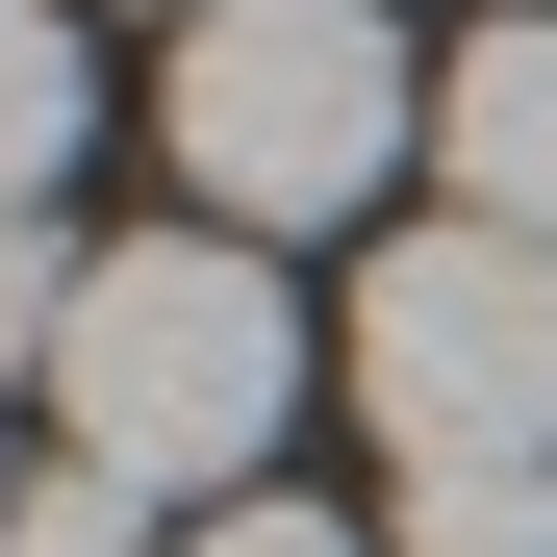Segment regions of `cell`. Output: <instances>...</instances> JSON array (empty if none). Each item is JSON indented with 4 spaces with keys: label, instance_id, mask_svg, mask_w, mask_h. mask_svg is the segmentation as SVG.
Here are the masks:
<instances>
[{
    "label": "cell",
    "instance_id": "cell-6",
    "mask_svg": "<svg viewBox=\"0 0 557 557\" xmlns=\"http://www.w3.org/2000/svg\"><path fill=\"white\" fill-rule=\"evenodd\" d=\"M406 557H557V456H431V482H406Z\"/></svg>",
    "mask_w": 557,
    "mask_h": 557
},
{
    "label": "cell",
    "instance_id": "cell-9",
    "mask_svg": "<svg viewBox=\"0 0 557 557\" xmlns=\"http://www.w3.org/2000/svg\"><path fill=\"white\" fill-rule=\"evenodd\" d=\"M177 26H203V0H177Z\"/></svg>",
    "mask_w": 557,
    "mask_h": 557
},
{
    "label": "cell",
    "instance_id": "cell-3",
    "mask_svg": "<svg viewBox=\"0 0 557 557\" xmlns=\"http://www.w3.org/2000/svg\"><path fill=\"white\" fill-rule=\"evenodd\" d=\"M355 406H381V456L431 482V456H557V253L431 203L381 228V278H355Z\"/></svg>",
    "mask_w": 557,
    "mask_h": 557
},
{
    "label": "cell",
    "instance_id": "cell-5",
    "mask_svg": "<svg viewBox=\"0 0 557 557\" xmlns=\"http://www.w3.org/2000/svg\"><path fill=\"white\" fill-rule=\"evenodd\" d=\"M76 127H102V76H76V26H51V0H0V228H51Z\"/></svg>",
    "mask_w": 557,
    "mask_h": 557
},
{
    "label": "cell",
    "instance_id": "cell-10",
    "mask_svg": "<svg viewBox=\"0 0 557 557\" xmlns=\"http://www.w3.org/2000/svg\"><path fill=\"white\" fill-rule=\"evenodd\" d=\"M0 507H26V482H0Z\"/></svg>",
    "mask_w": 557,
    "mask_h": 557
},
{
    "label": "cell",
    "instance_id": "cell-4",
    "mask_svg": "<svg viewBox=\"0 0 557 557\" xmlns=\"http://www.w3.org/2000/svg\"><path fill=\"white\" fill-rule=\"evenodd\" d=\"M431 177H456L482 228H532V253H557V26H482V51L431 76Z\"/></svg>",
    "mask_w": 557,
    "mask_h": 557
},
{
    "label": "cell",
    "instance_id": "cell-7",
    "mask_svg": "<svg viewBox=\"0 0 557 557\" xmlns=\"http://www.w3.org/2000/svg\"><path fill=\"white\" fill-rule=\"evenodd\" d=\"M0 557H177V507H152V482H102V456H51V482L0 507Z\"/></svg>",
    "mask_w": 557,
    "mask_h": 557
},
{
    "label": "cell",
    "instance_id": "cell-1",
    "mask_svg": "<svg viewBox=\"0 0 557 557\" xmlns=\"http://www.w3.org/2000/svg\"><path fill=\"white\" fill-rule=\"evenodd\" d=\"M278 406H305V305L253 278V228H127L51 330V431L152 507H253Z\"/></svg>",
    "mask_w": 557,
    "mask_h": 557
},
{
    "label": "cell",
    "instance_id": "cell-2",
    "mask_svg": "<svg viewBox=\"0 0 557 557\" xmlns=\"http://www.w3.org/2000/svg\"><path fill=\"white\" fill-rule=\"evenodd\" d=\"M152 127H177V177H203V228H330V203L406 177L431 76H406L381 0H203L177 76H152Z\"/></svg>",
    "mask_w": 557,
    "mask_h": 557
},
{
    "label": "cell",
    "instance_id": "cell-8",
    "mask_svg": "<svg viewBox=\"0 0 557 557\" xmlns=\"http://www.w3.org/2000/svg\"><path fill=\"white\" fill-rule=\"evenodd\" d=\"M177 557H355V532H330V507H278V482H253V507H177Z\"/></svg>",
    "mask_w": 557,
    "mask_h": 557
}]
</instances>
